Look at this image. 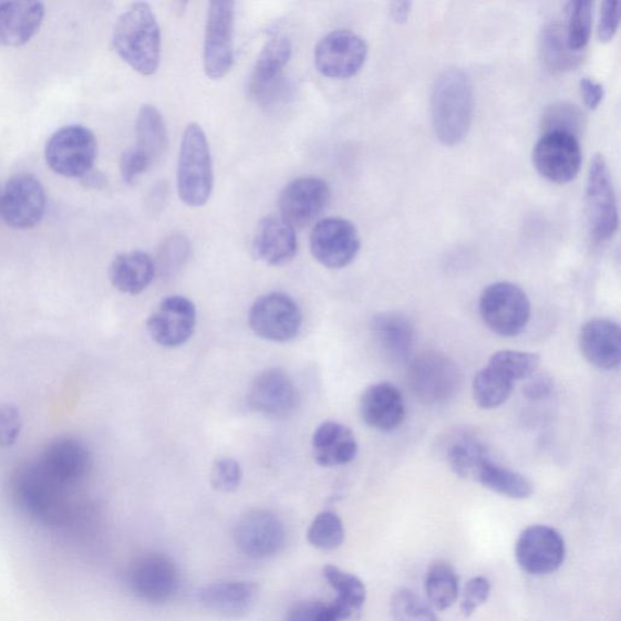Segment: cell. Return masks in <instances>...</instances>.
Instances as JSON below:
<instances>
[{
  "instance_id": "6da1fadb",
  "label": "cell",
  "mask_w": 621,
  "mask_h": 621,
  "mask_svg": "<svg viewBox=\"0 0 621 621\" xmlns=\"http://www.w3.org/2000/svg\"><path fill=\"white\" fill-rule=\"evenodd\" d=\"M10 497L24 515L46 526H68L77 515L71 488L50 478L37 463L23 464L11 475Z\"/></svg>"
},
{
  "instance_id": "7a4b0ae2",
  "label": "cell",
  "mask_w": 621,
  "mask_h": 621,
  "mask_svg": "<svg viewBox=\"0 0 621 621\" xmlns=\"http://www.w3.org/2000/svg\"><path fill=\"white\" fill-rule=\"evenodd\" d=\"M431 114L443 145L455 146L464 141L474 114L473 83L464 71L449 69L438 75L431 95Z\"/></svg>"
},
{
  "instance_id": "3957f363",
  "label": "cell",
  "mask_w": 621,
  "mask_h": 621,
  "mask_svg": "<svg viewBox=\"0 0 621 621\" xmlns=\"http://www.w3.org/2000/svg\"><path fill=\"white\" fill-rule=\"evenodd\" d=\"M112 42L118 56L143 75H154L161 62L158 21L146 3H134L117 20Z\"/></svg>"
},
{
  "instance_id": "277c9868",
  "label": "cell",
  "mask_w": 621,
  "mask_h": 621,
  "mask_svg": "<svg viewBox=\"0 0 621 621\" xmlns=\"http://www.w3.org/2000/svg\"><path fill=\"white\" fill-rule=\"evenodd\" d=\"M213 187V161L206 133L199 124H188L177 164V193L186 206L198 208L206 206Z\"/></svg>"
},
{
  "instance_id": "5b68a950",
  "label": "cell",
  "mask_w": 621,
  "mask_h": 621,
  "mask_svg": "<svg viewBox=\"0 0 621 621\" xmlns=\"http://www.w3.org/2000/svg\"><path fill=\"white\" fill-rule=\"evenodd\" d=\"M479 313L491 332L511 338L525 331L531 307L524 289L510 282H498L482 293Z\"/></svg>"
},
{
  "instance_id": "8992f818",
  "label": "cell",
  "mask_w": 621,
  "mask_h": 621,
  "mask_svg": "<svg viewBox=\"0 0 621 621\" xmlns=\"http://www.w3.org/2000/svg\"><path fill=\"white\" fill-rule=\"evenodd\" d=\"M97 157V142L91 130L69 125L49 138L45 146L48 166L65 177H85L92 173Z\"/></svg>"
},
{
  "instance_id": "52a82bcc",
  "label": "cell",
  "mask_w": 621,
  "mask_h": 621,
  "mask_svg": "<svg viewBox=\"0 0 621 621\" xmlns=\"http://www.w3.org/2000/svg\"><path fill=\"white\" fill-rule=\"evenodd\" d=\"M235 3L211 2L206 23L203 68L207 77L219 81L231 71L235 62Z\"/></svg>"
},
{
  "instance_id": "ba28073f",
  "label": "cell",
  "mask_w": 621,
  "mask_h": 621,
  "mask_svg": "<svg viewBox=\"0 0 621 621\" xmlns=\"http://www.w3.org/2000/svg\"><path fill=\"white\" fill-rule=\"evenodd\" d=\"M302 312L288 294L275 291L260 297L249 311V325L256 335L272 342L296 339L302 328Z\"/></svg>"
},
{
  "instance_id": "9c48e42d",
  "label": "cell",
  "mask_w": 621,
  "mask_h": 621,
  "mask_svg": "<svg viewBox=\"0 0 621 621\" xmlns=\"http://www.w3.org/2000/svg\"><path fill=\"white\" fill-rule=\"evenodd\" d=\"M587 211L594 242L611 239L618 228V206L610 169L602 155L591 161L587 184Z\"/></svg>"
},
{
  "instance_id": "30bf717a",
  "label": "cell",
  "mask_w": 621,
  "mask_h": 621,
  "mask_svg": "<svg viewBox=\"0 0 621 621\" xmlns=\"http://www.w3.org/2000/svg\"><path fill=\"white\" fill-rule=\"evenodd\" d=\"M126 581L131 591L147 603L170 601L179 589V570L169 556L146 553L131 565Z\"/></svg>"
},
{
  "instance_id": "8fae6325",
  "label": "cell",
  "mask_w": 621,
  "mask_h": 621,
  "mask_svg": "<svg viewBox=\"0 0 621 621\" xmlns=\"http://www.w3.org/2000/svg\"><path fill=\"white\" fill-rule=\"evenodd\" d=\"M368 46L362 38L348 30L327 34L314 49V65L327 79L348 80L363 68Z\"/></svg>"
},
{
  "instance_id": "7c38bea8",
  "label": "cell",
  "mask_w": 621,
  "mask_h": 621,
  "mask_svg": "<svg viewBox=\"0 0 621 621\" xmlns=\"http://www.w3.org/2000/svg\"><path fill=\"white\" fill-rule=\"evenodd\" d=\"M46 209L45 189L31 174L12 176L0 198V214L17 230H29L40 224Z\"/></svg>"
},
{
  "instance_id": "4fadbf2b",
  "label": "cell",
  "mask_w": 621,
  "mask_h": 621,
  "mask_svg": "<svg viewBox=\"0 0 621 621\" xmlns=\"http://www.w3.org/2000/svg\"><path fill=\"white\" fill-rule=\"evenodd\" d=\"M310 247L313 258L327 269L346 268L361 249L358 228L345 219L328 218L313 227Z\"/></svg>"
},
{
  "instance_id": "5bb4252c",
  "label": "cell",
  "mask_w": 621,
  "mask_h": 621,
  "mask_svg": "<svg viewBox=\"0 0 621 621\" xmlns=\"http://www.w3.org/2000/svg\"><path fill=\"white\" fill-rule=\"evenodd\" d=\"M565 559V539L559 531L549 526H530L517 540L516 560L528 575H551L560 569Z\"/></svg>"
},
{
  "instance_id": "9a60e30c",
  "label": "cell",
  "mask_w": 621,
  "mask_h": 621,
  "mask_svg": "<svg viewBox=\"0 0 621 621\" xmlns=\"http://www.w3.org/2000/svg\"><path fill=\"white\" fill-rule=\"evenodd\" d=\"M534 163L545 179L568 184L576 179L581 166L578 137L563 132H547L534 151Z\"/></svg>"
},
{
  "instance_id": "2e32d148",
  "label": "cell",
  "mask_w": 621,
  "mask_h": 621,
  "mask_svg": "<svg viewBox=\"0 0 621 621\" xmlns=\"http://www.w3.org/2000/svg\"><path fill=\"white\" fill-rule=\"evenodd\" d=\"M235 541L239 551L249 559H270L283 550L286 528L280 517L271 511H250L239 519Z\"/></svg>"
},
{
  "instance_id": "e0dca14e",
  "label": "cell",
  "mask_w": 621,
  "mask_h": 621,
  "mask_svg": "<svg viewBox=\"0 0 621 621\" xmlns=\"http://www.w3.org/2000/svg\"><path fill=\"white\" fill-rule=\"evenodd\" d=\"M197 309L195 303L182 296L164 299L147 320V332L162 348H179L192 339L196 331Z\"/></svg>"
},
{
  "instance_id": "ac0fdd59",
  "label": "cell",
  "mask_w": 621,
  "mask_h": 621,
  "mask_svg": "<svg viewBox=\"0 0 621 621\" xmlns=\"http://www.w3.org/2000/svg\"><path fill=\"white\" fill-rule=\"evenodd\" d=\"M410 383L416 397L426 403H439L458 391L460 372L445 354L425 353L412 363Z\"/></svg>"
},
{
  "instance_id": "d6986e66",
  "label": "cell",
  "mask_w": 621,
  "mask_h": 621,
  "mask_svg": "<svg viewBox=\"0 0 621 621\" xmlns=\"http://www.w3.org/2000/svg\"><path fill=\"white\" fill-rule=\"evenodd\" d=\"M35 463L50 478L72 489L91 473L93 459L83 442L61 437L49 443Z\"/></svg>"
},
{
  "instance_id": "ffe728a7",
  "label": "cell",
  "mask_w": 621,
  "mask_h": 621,
  "mask_svg": "<svg viewBox=\"0 0 621 621\" xmlns=\"http://www.w3.org/2000/svg\"><path fill=\"white\" fill-rule=\"evenodd\" d=\"M293 54V45L286 35L273 37L261 50L252 70L249 93L257 103L270 105L283 91V73Z\"/></svg>"
},
{
  "instance_id": "44dd1931",
  "label": "cell",
  "mask_w": 621,
  "mask_h": 621,
  "mask_svg": "<svg viewBox=\"0 0 621 621\" xmlns=\"http://www.w3.org/2000/svg\"><path fill=\"white\" fill-rule=\"evenodd\" d=\"M331 200V188L319 177H299L281 194V218L293 228L312 224Z\"/></svg>"
},
{
  "instance_id": "7402d4cb",
  "label": "cell",
  "mask_w": 621,
  "mask_h": 621,
  "mask_svg": "<svg viewBox=\"0 0 621 621\" xmlns=\"http://www.w3.org/2000/svg\"><path fill=\"white\" fill-rule=\"evenodd\" d=\"M296 404L293 379L282 368L261 372L250 385L248 405L259 414L281 420L294 411Z\"/></svg>"
},
{
  "instance_id": "603a6c76",
  "label": "cell",
  "mask_w": 621,
  "mask_h": 621,
  "mask_svg": "<svg viewBox=\"0 0 621 621\" xmlns=\"http://www.w3.org/2000/svg\"><path fill=\"white\" fill-rule=\"evenodd\" d=\"M259 587L251 581H220L201 589L199 601L214 615L225 620L246 618L256 607Z\"/></svg>"
},
{
  "instance_id": "cb8c5ba5",
  "label": "cell",
  "mask_w": 621,
  "mask_h": 621,
  "mask_svg": "<svg viewBox=\"0 0 621 621\" xmlns=\"http://www.w3.org/2000/svg\"><path fill=\"white\" fill-rule=\"evenodd\" d=\"M579 345L590 364L599 370L612 371L621 361V331L618 323L594 319L581 328Z\"/></svg>"
},
{
  "instance_id": "d4e9b609",
  "label": "cell",
  "mask_w": 621,
  "mask_h": 621,
  "mask_svg": "<svg viewBox=\"0 0 621 621\" xmlns=\"http://www.w3.org/2000/svg\"><path fill=\"white\" fill-rule=\"evenodd\" d=\"M252 252L258 260L281 268L293 261L298 252L296 228L281 217L262 219L252 240Z\"/></svg>"
},
{
  "instance_id": "484cf974",
  "label": "cell",
  "mask_w": 621,
  "mask_h": 621,
  "mask_svg": "<svg viewBox=\"0 0 621 621\" xmlns=\"http://www.w3.org/2000/svg\"><path fill=\"white\" fill-rule=\"evenodd\" d=\"M362 421L379 431L396 429L405 417V403L401 391L390 383L366 387L360 401Z\"/></svg>"
},
{
  "instance_id": "4316f807",
  "label": "cell",
  "mask_w": 621,
  "mask_h": 621,
  "mask_svg": "<svg viewBox=\"0 0 621 621\" xmlns=\"http://www.w3.org/2000/svg\"><path fill=\"white\" fill-rule=\"evenodd\" d=\"M314 462L323 467H338L356 458L359 443L352 429L338 422H324L312 436Z\"/></svg>"
},
{
  "instance_id": "83f0119b",
  "label": "cell",
  "mask_w": 621,
  "mask_h": 621,
  "mask_svg": "<svg viewBox=\"0 0 621 621\" xmlns=\"http://www.w3.org/2000/svg\"><path fill=\"white\" fill-rule=\"evenodd\" d=\"M44 17L45 8L40 2L0 3V46L29 43L41 30Z\"/></svg>"
},
{
  "instance_id": "f1b7e54d",
  "label": "cell",
  "mask_w": 621,
  "mask_h": 621,
  "mask_svg": "<svg viewBox=\"0 0 621 621\" xmlns=\"http://www.w3.org/2000/svg\"><path fill=\"white\" fill-rule=\"evenodd\" d=\"M372 333L379 345L392 361L410 358L415 342L414 327L407 317L397 312H385L374 317Z\"/></svg>"
},
{
  "instance_id": "f546056e",
  "label": "cell",
  "mask_w": 621,
  "mask_h": 621,
  "mask_svg": "<svg viewBox=\"0 0 621 621\" xmlns=\"http://www.w3.org/2000/svg\"><path fill=\"white\" fill-rule=\"evenodd\" d=\"M111 282L122 293L142 294L156 277V266L147 252H124L113 260L110 269Z\"/></svg>"
},
{
  "instance_id": "4dcf8cb0",
  "label": "cell",
  "mask_w": 621,
  "mask_h": 621,
  "mask_svg": "<svg viewBox=\"0 0 621 621\" xmlns=\"http://www.w3.org/2000/svg\"><path fill=\"white\" fill-rule=\"evenodd\" d=\"M323 576L329 587L337 592L332 606L340 620L356 619L361 614L366 600L363 581L335 566H325Z\"/></svg>"
},
{
  "instance_id": "1f68e13d",
  "label": "cell",
  "mask_w": 621,
  "mask_h": 621,
  "mask_svg": "<svg viewBox=\"0 0 621 621\" xmlns=\"http://www.w3.org/2000/svg\"><path fill=\"white\" fill-rule=\"evenodd\" d=\"M168 145L167 124L162 113L155 106L144 105L137 114L135 149L141 152L152 167L166 155Z\"/></svg>"
},
{
  "instance_id": "d6a6232c",
  "label": "cell",
  "mask_w": 621,
  "mask_h": 621,
  "mask_svg": "<svg viewBox=\"0 0 621 621\" xmlns=\"http://www.w3.org/2000/svg\"><path fill=\"white\" fill-rule=\"evenodd\" d=\"M476 482L503 497L516 500L528 499L535 493V487L527 477L491 459L480 468Z\"/></svg>"
},
{
  "instance_id": "836d02e7",
  "label": "cell",
  "mask_w": 621,
  "mask_h": 621,
  "mask_svg": "<svg viewBox=\"0 0 621 621\" xmlns=\"http://www.w3.org/2000/svg\"><path fill=\"white\" fill-rule=\"evenodd\" d=\"M540 54L545 65L552 72L575 70L582 61L581 53H576L569 48L565 28L557 22L542 30Z\"/></svg>"
},
{
  "instance_id": "e575fe53",
  "label": "cell",
  "mask_w": 621,
  "mask_h": 621,
  "mask_svg": "<svg viewBox=\"0 0 621 621\" xmlns=\"http://www.w3.org/2000/svg\"><path fill=\"white\" fill-rule=\"evenodd\" d=\"M514 384L511 379L488 364L474 379V400L482 410H496L509 400Z\"/></svg>"
},
{
  "instance_id": "d590c367",
  "label": "cell",
  "mask_w": 621,
  "mask_h": 621,
  "mask_svg": "<svg viewBox=\"0 0 621 621\" xmlns=\"http://www.w3.org/2000/svg\"><path fill=\"white\" fill-rule=\"evenodd\" d=\"M427 599L439 611L449 608L459 598V578L447 562H435L428 568L425 579Z\"/></svg>"
},
{
  "instance_id": "8d00e7d4",
  "label": "cell",
  "mask_w": 621,
  "mask_h": 621,
  "mask_svg": "<svg viewBox=\"0 0 621 621\" xmlns=\"http://www.w3.org/2000/svg\"><path fill=\"white\" fill-rule=\"evenodd\" d=\"M487 449L474 439H463L451 448L448 460L452 470L460 478L475 480L480 468L489 460Z\"/></svg>"
},
{
  "instance_id": "74e56055",
  "label": "cell",
  "mask_w": 621,
  "mask_h": 621,
  "mask_svg": "<svg viewBox=\"0 0 621 621\" xmlns=\"http://www.w3.org/2000/svg\"><path fill=\"white\" fill-rule=\"evenodd\" d=\"M566 37L570 49L581 53L590 41L592 28V3L588 0H578L567 6Z\"/></svg>"
},
{
  "instance_id": "f35d334b",
  "label": "cell",
  "mask_w": 621,
  "mask_h": 621,
  "mask_svg": "<svg viewBox=\"0 0 621 621\" xmlns=\"http://www.w3.org/2000/svg\"><path fill=\"white\" fill-rule=\"evenodd\" d=\"M308 540L313 548L332 551L345 540V528L341 518L333 511L317 515L308 530Z\"/></svg>"
},
{
  "instance_id": "ab89813d",
  "label": "cell",
  "mask_w": 621,
  "mask_h": 621,
  "mask_svg": "<svg viewBox=\"0 0 621 621\" xmlns=\"http://www.w3.org/2000/svg\"><path fill=\"white\" fill-rule=\"evenodd\" d=\"M192 255L189 240L180 234H174L163 240L155 261L156 275L172 278L179 273Z\"/></svg>"
},
{
  "instance_id": "60d3db41",
  "label": "cell",
  "mask_w": 621,
  "mask_h": 621,
  "mask_svg": "<svg viewBox=\"0 0 621 621\" xmlns=\"http://www.w3.org/2000/svg\"><path fill=\"white\" fill-rule=\"evenodd\" d=\"M488 364L516 383L518 380L534 376L538 371L540 359L537 353L504 350L494 353Z\"/></svg>"
},
{
  "instance_id": "b9f144b4",
  "label": "cell",
  "mask_w": 621,
  "mask_h": 621,
  "mask_svg": "<svg viewBox=\"0 0 621 621\" xmlns=\"http://www.w3.org/2000/svg\"><path fill=\"white\" fill-rule=\"evenodd\" d=\"M586 118L576 105L559 103L545 111L541 128L547 132H563L579 137L584 128Z\"/></svg>"
},
{
  "instance_id": "7bdbcfd3",
  "label": "cell",
  "mask_w": 621,
  "mask_h": 621,
  "mask_svg": "<svg viewBox=\"0 0 621 621\" xmlns=\"http://www.w3.org/2000/svg\"><path fill=\"white\" fill-rule=\"evenodd\" d=\"M395 621H438L433 610L413 591L399 589L391 599Z\"/></svg>"
},
{
  "instance_id": "ee69618b",
  "label": "cell",
  "mask_w": 621,
  "mask_h": 621,
  "mask_svg": "<svg viewBox=\"0 0 621 621\" xmlns=\"http://www.w3.org/2000/svg\"><path fill=\"white\" fill-rule=\"evenodd\" d=\"M242 477V467L237 460L220 458L211 467L210 484L215 490L232 493L239 487Z\"/></svg>"
},
{
  "instance_id": "f6af8a7d",
  "label": "cell",
  "mask_w": 621,
  "mask_h": 621,
  "mask_svg": "<svg viewBox=\"0 0 621 621\" xmlns=\"http://www.w3.org/2000/svg\"><path fill=\"white\" fill-rule=\"evenodd\" d=\"M284 621H341L332 603L307 600L296 603L288 611Z\"/></svg>"
},
{
  "instance_id": "bcb514c9",
  "label": "cell",
  "mask_w": 621,
  "mask_h": 621,
  "mask_svg": "<svg viewBox=\"0 0 621 621\" xmlns=\"http://www.w3.org/2000/svg\"><path fill=\"white\" fill-rule=\"evenodd\" d=\"M490 582L485 577H476L467 582L460 606L465 618L472 617L482 604H485L490 596Z\"/></svg>"
},
{
  "instance_id": "7dc6e473",
  "label": "cell",
  "mask_w": 621,
  "mask_h": 621,
  "mask_svg": "<svg viewBox=\"0 0 621 621\" xmlns=\"http://www.w3.org/2000/svg\"><path fill=\"white\" fill-rule=\"evenodd\" d=\"M21 414L14 405L4 404L0 407V447L14 445L21 434Z\"/></svg>"
},
{
  "instance_id": "c3c4849f",
  "label": "cell",
  "mask_w": 621,
  "mask_h": 621,
  "mask_svg": "<svg viewBox=\"0 0 621 621\" xmlns=\"http://www.w3.org/2000/svg\"><path fill=\"white\" fill-rule=\"evenodd\" d=\"M617 0H607L603 3L599 21V40L603 43L611 42L619 28L620 10Z\"/></svg>"
},
{
  "instance_id": "681fc988",
  "label": "cell",
  "mask_w": 621,
  "mask_h": 621,
  "mask_svg": "<svg viewBox=\"0 0 621 621\" xmlns=\"http://www.w3.org/2000/svg\"><path fill=\"white\" fill-rule=\"evenodd\" d=\"M149 168L148 161L135 148L124 152L121 158V173L126 184H134Z\"/></svg>"
},
{
  "instance_id": "f907efd6",
  "label": "cell",
  "mask_w": 621,
  "mask_h": 621,
  "mask_svg": "<svg viewBox=\"0 0 621 621\" xmlns=\"http://www.w3.org/2000/svg\"><path fill=\"white\" fill-rule=\"evenodd\" d=\"M579 89L586 105L590 110H596L602 103L604 97L603 86L590 79H582L579 83Z\"/></svg>"
},
{
  "instance_id": "816d5d0a",
  "label": "cell",
  "mask_w": 621,
  "mask_h": 621,
  "mask_svg": "<svg viewBox=\"0 0 621 621\" xmlns=\"http://www.w3.org/2000/svg\"><path fill=\"white\" fill-rule=\"evenodd\" d=\"M168 195L167 186L163 183L158 184L154 192L151 193L148 207L152 213H159L162 211V207L166 205Z\"/></svg>"
},
{
  "instance_id": "f5cc1de1",
  "label": "cell",
  "mask_w": 621,
  "mask_h": 621,
  "mask_svg": "<svg viewBox=\"0 0 621 621\" xmlns=\"http://www.w3.org/2000/svg\"><path fill=\"white\" fill-rule=\"evenodd\" d=\"M411 7L412 3L410 2H396L392 4V18H394V20L400 23L407 21L411 12Z\"/></svg>"
},
{
  "instance_id": "db71d44e",
  "label": "cell",
  "mask_w": 621,
  "mask_h": 621,
  "mask_svg": "<svg viewBox=\"0 0 621 621\" xmlns=\"http://www.w3.org/2000/svg\"><path fill=\"white\" fill-rule=\"evenodd\" d=\"M548 389L549 387L547 382H545V380H539V382H537L536 385L529 386L528 394H530L534 397L542 396L544 392H547Z\"/></svg>"
}]
</instances>
